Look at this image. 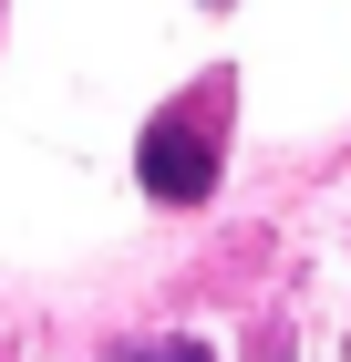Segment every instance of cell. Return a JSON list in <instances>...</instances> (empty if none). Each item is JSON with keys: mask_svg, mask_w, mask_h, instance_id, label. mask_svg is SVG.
<instances>
[{"mask_svg": "<svg viewBox=\"0 0 351 362\" xmlns=\"http://www.w3.org/2000/svg\"><path fill=\"white\" fill-rule=\"evenodd\" d=\"M135 166H145V187L165 197V207H196V197L217 187V145L196 135V124H145V145H135Z\"/></svg>", "mask_w": 351, "mask_h": 362, "instance_id": "6da1fadb", "label": "cell"}, {"mask_svg": "<svg viewBox=\"0 0 351 362\" xmlns=\"http://www.w3.org/2000/svg\"><path fill=\"white\" fill-rule=\"evenodd\" d=\"M135 362H207V352H196V341H145Z\"/></svg>", "mask_w": 351, "mask_h": 362, "instance_id": "7a4b0ae2", "label": "cell"}]
</instances>
